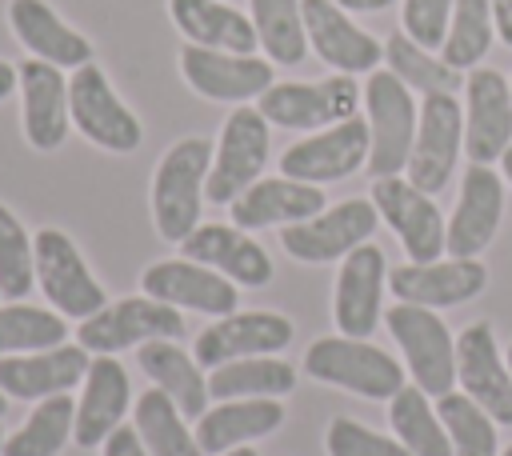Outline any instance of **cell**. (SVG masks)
<instances>
[{
  "mask_svg": "<svg viewBox=\"0 0 512 456\" xmlns=\"http://www.w3.org/2000/svg\"><path fill=\"white\" fill-rule=\"evenodd\" d=\"M388 284L396 300L420 304V308H452L484 292L488 272L476 260H432V264H396L388 272Z\"/></svg>",
  "mask_w": 512,
  "mask_h": 456,
  "instance_id": "23",
  "label": "cell"
},
{
  "mask_svg": "<svg viewBox=\"0 0 512 456\" xmlns=\"http://www.w3.org/2000/svg\"><path fill=\"white\" fill-rule=\"evenodd\" d=\"M456 380L496 424H512V372L496 352V332L480 320L456 340Z\"/></svg>",
  "mask_w": 512,
  "mask_h": 456,
  "instance_id": "20",
  "label": "cell"
},
{
  "mask_svg": "<svg viewBox=\"0 0 512 456\" xmlns=\"http://www.w3.org/2000/svg\"><path fill=\"white\" fill-rule=\"evenodd\" d=\"M268 128L272 124L252 104H240L236 112H228V120L220 128V144L212 148V168H208V184H204L208 204H232L260 180L268 152H272Z\"/></svg>",
  "mask_w": 512,
  "mask_h": 456,
  "instance_id": "3",
  "label": "cell"
},
{
  "mask_svg": "<svg viewBox=\"0 0 512 456\" xmlns=\"http://www.w3.org/2000/svg\"><path fill=\"white\" fill-rule=\"evenodd\" d=\"M324 448H328V456H412L400 440L380 436V432H372V428H364V424H356L348 416L328 424Z\"/></svg>",
  "mask_w": 512,
  "mask_h": 456,
  "instance_id": "42",
  "label": "cell"
},
{
  "mask_svg": "<svg viewBox=\"0 0 512 456\" xmlns=\"http://www.w3.org/2000/svg\"><path fill=\"white\" fill-rule=\"evenodd\" d=\"M364 160H368V120L348 116V120L284 148L280 172L292 180H304V184H328V180L352 176Z\"/></svg>",
  "mask_w": 512,
  "mask_h": 456,
  "instance_id": "15",
  "label": "cell"
},
{
  "mask_svg": "<svg viewBox=\"0 0 512 456\" xmlns=\"http://www.w3.org/2000/svg\"><path fill=\"white\" fill-rule=\"evenodd\" d=\"M332 4H340L344 12H384V8H392L396 0H332Z\"/></svg>",
  "mask_w": 512,
  "mask_h": 456,
  "instance_id": "46",
  "label": "cell"
},
{
  "mask_svg": "<svg viewBox=\"0 0 512 456\" xmlns=\"http://www.w3.org/2000/svg\"><path fill=\"white\" fill-rule=\"evenodd\" d=\"M180 332H184L180 312L172 304L156 300V296L112 300L76 328L80 348H88L96 356H116V352L140 348L148 340H176Z\"/></svg>",
  "mask_w": 512,
  "mask_h": 456,
  "instance_id": "6",
  "label": "cell"
},
{
  "mask_svg": "<svg viewBox=\"0 0 512 456\" xmlns=\"http://www.w3.org/2000/svg\"><path fill=\"white\" fill-rule=\"evenodd\" d=\"M132 424L152 456H204V448L196 444V432L184 424V412L164 388H152L136 400Z\"/></svg>",
  "mask_w": 512,
  "mask_h": 456,
  "instance_id": "33",
  "label": "cell"
},
{
  "mask_svg": "<svg viewBox=\"0 0 512 456\" xmlns=\"http://www.w3.org/2000/svg\"><path fill=\"white\" fill-rule=\"evenodd\" d=\"M492 0H456L452 4V20H448V36L440 44L444 64H452L456 72L476 68L484 60V52L492 48Z\"/></svg>",
  "mask_w": 512,
  "mask_h": 456,
  "instance_id": "38",
  "label": "cell"
},
{
  "mask_svg": "<svg viewBox=\"0 0 512 456\" xmlns=\"http://www.w3.org/2000/svg\"><path fill=\"white\" fill-rule=\"evenodd\" d=\"M68 112L72 124L104 152H136L144 140L140 120L132 116V108L112 92L108 76L88 60L80 68H72L68 80Z\"/></svg>",
  "mask_w": 512,
  "mask_h": 456,
  "instance_id": "7",
  "label": "cell"
},
{
  "mask_svg": "<svg viewBox=\"0 0 512 456\" xmlns=\"http://www.w3.org/2000/svg\"><path fill=\"white\" fill-rule=\"evenodd\" d=\"M512 144V84L496 68H472L464 80V152L492 164Z\"/></svg>",
  "mask_w": 512,
  "mask_h": 456,
  "instance_id": "14",
  "label": "cell"
},
{
  "mask_svg": "<svg viewBox=\"0 0 512 456\" xmlns=\"http://www.w3.org/2000/svg\"><path fill=\"white\" fill-rule=\"evenodd\" d=\"M128 372L116 356H96L84 372V392L76 404V428L72 440L80 448H100L128 412Z\"/></svg>",
  "mask_w": 512,
  "mask_h": 456,
  "instance_id": "26",
  "label": "cell"
},
{
  "mask_svg": "<svg viewBox=\"0 0 512 456\" xmlns=\"http://www.w3.org/2000/svg\"><path fill=\"white\" fill-rule=\"evenodd\" d=\"M296 388V368L288 360L272 356H244L228 360L208 372V396L212 400H244V396H284Z\"/></svg>",
  "mask_w": 512,
  "mask_h": 456,
  "instance_id": "32",
  "label": "cell"
},
{
  "mask_svg": "<svg viewBox=\"0 0 512 456\" xmlns=\"http://www.w3.org/2000/svg\"><path fill=\"white\" fill-rule=\"evenodd\" d=\"M364 104H368V172L400 176V168H408L420 124L412 88L400 84L396 72H372L364 88Z\"/></svg>",
  "mask_w": 512,
  "mask_h": 456,
  "instance_id": "5",
  "label": "cell"
},
{
  "mask_svg": "<svg viewBox=\"0 0 512 456\" xmlns=\"http://www.w3.org/2000/svg\"><path fill=\"white\" fill-rule=\"evenodd\" d=\"M500 216H504L500 176L488 164L464 168V188H460L456 212H452L448 232H444V252L456 256V260H476L492 244V236L500 228Z\"/></svg>",
  "mask_w": 512,
  "mask_h": 456,
  "instance_id": "18",
  "label": "cell"
},
{
  "mask_svg": "<svg viewBox=\"0 0 512 456\" xmlns=\"http://www.w3.org/2000/svg\"><path fill=\"white\" fill-rule=\"evenodd\" d=\"M76 428V404L68 392L36 400L32 416L4 440L0 456H56Z\"/></svg>",
  "mask_w": 512,
  "mask_h": 456,
  "instance_id": "35",
  "label": "cell"
},
{
  "mask_svg": "<svg viewBox=\"0 0 512 456\" xmlns=\"http://www.w3.org/2000/svg\"><path fill=\"white\" fill-rule=\"evenodd\" d=\"M136 360H140V368L152 376V384L164 388V392L176 400V408H180L184 416L200 420V416L208 412V400H212V396H208V380H204V372H200V360L188 356L176 340H148V344H140Z\"/></svg>",
  "mask_w": 512,
  "mask_h": 456,
  "instance_id": "31",
  "label": "cell"
},
{
  "mask_svg": "<svg viewBox=\"0 0 512 456\" xmlns=\"http://www.w3.org/2000/svg\"><path fill=\"white\" fill-rule=\"evenodd\" d=\"M4 412H8V396L0 392V416H4Z\"/></svg>",
  "mask_w": 512,
  "mask_h": 456,
  "instance_id": "50",
  "label": "cell"
},
{
  "mask_svg": "<svg viewBox=\"0 0 512 456\" xmlns=\"http://www.w3.org/2000/svg\"><path fill=\"white\" fill-rule=\"evenodd\" d=\"M304 372L320 384H336L344 392L368 396V400H392L404 388L400 360H392L384 348H376L364 336H320L304 352Z\"/></svg>",
  "mask_w": 512,
  "mask_h": 456,
  "instance_id": "2",
  "label": "cell"
},
{
  "mask_svg": "<svg viewBox=\"0 0 512 456\" xmlns=\"http://www.w3.org/2000/svg\"><path fill=\"white\" fill-rule=\"evenodd\" d=\"M32 276H36L32 240H28L24 224L16 220V212L0 204V296H8V300L28 296Z\"/></svg>",
  "mask_w": 512,
  "mask_h": 456,
  "instance_id": "41",
  "label": "cell"
},
{
  "mask_svg": "<svg viewBox=\"0 0 512 456\" xmlns=\"http://www.w3.org/2000/svg\"><path fill=\"white\" fill-rule=\"evenodd\" d=\"M140 284H144V296H156L172 308H192L204 316H232L240 304V292L228 276H220L216 268H204L188 256L148 264Z\"/></svg>",
  "mask_w": 512,
  "mask_h": 456,
  "instance_id": "17",
  "label": "cell"
},
{
  "mask_svg": "<svg viewBox=\"0 0 512 456\" xmlns=\"http://www.w3.org/2000/svg\"><path fill=\"white\" fill-rule=\"evenodd\" d=\"M180 72L192 92L224 104H244L260 100L276 80H272V60L244 56V52H224V48H200L184 44L180 48Z\"/></svg>",
  "mask_w": 512,
  "mask_h": 456,
  "instance_id": "13",
  "label": "cell"
},
{
  "mask_svg": "<svg viewBox=\"0 0 512 456\" xmlns=\"http://www.w3.org/2000/svg\"><path fill=\"white\" fill-rule=\"evenodd\" d=\"M68 324L60 312L36 308V304H4L0 308V356H20V352H44L64 344Z\"/></svg>",
  "mask_w": 512,
  "mask_h": 456,
  "instance_id": "39",
  "label": "cell"
},
{
  "mask_svg": "<svg viewBox=\"0 0 512 456\" xmlns=\"http://www.w3.org/2000/svg\"><path fill=\"white\" fill-rule=\"evenodd\" d=\"M16 84H20V72H16L8 60H0V100H4V96H8Z\"/></svg>",
  "mask_w": 512,
  "mask_h": 456,
  "instance_id": "47",
  "label": "cell"
},
{
  "mask_svg": "<svg viewBox=\"0 0 512 456\" xmlns=\"http://www.w3.org/2000/svg\"><path fill=\"white\" fill-rule=\"evenodd\" d=\"M388 420H392L396 440H400L412 456H452V440H448V432H444L436 408L428 404V392L404 384V388L388 400Z\"/></svg>",
  "mask_w": 512,
  "mask_h": 456,
  "instance_id": "34",
  "label": "cell"
},
{
  "mask_svg": "<svg viewBox=\"0 0 512 456\" xmlns=\"http://www.w3.org/2000/svg\"><path fill=\"white\" fill-rule=\"evenodd\" d=\"M384 60H388V72L400 76V84H408L412 92H452L464 84V72H456L452 64H444V56H432L428 48H420L408 32H392L384 40Z\"/></svg>",
  "mask_w": 512,
  "mask_h": 456,
  "instance_id": "36",
  "label": "cell"
},
{
  "mask_svg": "<svg viewBox=\"0 0 512 456\" xmlns=\"http://www.w3.org/2000/svg\"><path fill=\"white\" fill-rule=\"evenodd\" d=\"M208 168H212V144L204 136H184L160 156L152 176V220L164 240L180 244L200 228Z\"/></svg>",
  "mask_w": 512,
  "mask_h": 456,
  "instance_id": "1",
  "label": "cell"
},
{
  "mask_svg": "<svg viewBox=\"0 0 512 456\" xmlns=\"http://www.w3.org/2000/svg\"><path fill=\"white\" fill-rule=\"evenodd\" d=\"M504 456H512V444H508V448H504Z\"/></svg>",
  "mask_w": 512,
  "mask_h": 456,
  "instance_id": "53",
  "label": "cell"
},
{
  "mask_svg": "<svg viewBox=\"0 0 512 456\" xmlns=\"http://www.w3.org/2000/svg\"><path fill=\"white\" fill-rule=\"evenodd\" d=\"M8 24H12L16 40L36 60H48L56 68H80V64L92 60L88 36H80L76 28H68L44 0H12L8 4Z\"/></svg>",
  "mask_w": 512,
  "mask_h": 456,
  "instance_id": "29",
  "label": "cell"
},
{
  "mask_svg": "<svg viewBox=\"0 0 512 456\" xmlns=\"http://www.w3.org/2000/svg\"><path fill=\"white\" fill-rule=\"evenodd\" d=\"M376 220L380 212L372 200H340L336 208H324L312 220L284 224L280 244L300 264H332V260H344L352 248L368 244V236L376 232Z\"/></svg>",
  "mask_w": 512,
  "mask_h": 456,
  "instance_id": "12",
  "label": "cell"
},
{
  "mask_svg": "<svg viewBox=\"0 0 512 456\" xmlns=\"http://www.w3.org/2000/svg\"><path fill=\"white\" fill-rule=\"evenodd\" d=\"M384 328L400 344L404 368L412 372L420 392H428V396L452 392V384H456V340L448 336V324L436 316V308L396 300L384 312Z\"/></svg>",
  "mask_w": 512,
  "mask_h": 456,
  "instance_id": "4",
  "label": "cell"
},
{
  "mask_svg": "<svg viewBox=\"0 0 512 456\" xmlns=\"http://www.w3.org/2000/svg\"><path fill=\"white\" fill-rule=\"evenodd\" d=\"M508 372H512V344H508Z\"/></svg>",
  "mask_w": 512,
  "mask_h": 456,
  "instance_id": "51",
  "label": "cell"
},
{
  "mask_svg": "<svg viewBox=\"0 0 512 456\" xmlns=\"http://www.w3.org/2000/svg\"><path fill=\"white\" fill-rule=\"evenodd\" d=\"M372 204L380 220L396 232L412 264H432L444 252V216L428 192H420L408 176H376L372 184Z\"/></svg>",
  "mask_w": 512,
  "mask_h": 456,
  "instance_id": "11",
  "label": "cell"
},
{
  "mask_svg": "<svg viewBox=\"0 0 512 456\" xmlns=\"http://www.w3.org/2000/svg\"><path fill=\"white\" fill-rule=\"evenodd\" d=\"M268 124L276 128H296V132H308V128H332L348 116H356L360 108V84L344 72L328 76V80H312V84H272L260 104Z\"/></svg>",
  "mask_w": 512,
  "mask_h": 456,
  "instance_id": "9",
  "label": "cell"
},
{
  "mask_svg": "<svg viewBox=\"0 0 512 456\" xmlns=\"http://www.w3.org/2000/svg\"><path fill=\"white\" fill-rule=\"evenodd\" d=\"M436 416L452 440V456H496V420L464 392L436 396Z\"/></svg>",
  "mask_w": 512,
  "mask_h": 456,
  "instance_id": "40",
  "label": "cell"
},
{
  "mask_svg": "<svg viewBox=\"0 0 512 456\" xmlns=\"http://www.w3.org/2000/svg\"><path fill=\"white\" fill-rule=\"evenodd\" d=\"M220 456H256L248 444H240V448H228V452H220Z\"/></svg>",
  "mask_w": 512,
  "mask_h": 456,
  "instance_id": "49",
  "label": "cell"
},
{
  "mask_svg": "<svg viewBox=\"0 0 512 456\" xmlns=\"http://www.w3.org/2000/svg\"><path fill=\"white\" fill-rule=\"evenodd\" d=\"M228 212H232V224L244 232L268 228V224H300L324 212V192L320 184L272 176V180H256L240 200L228 204Z\"/></svg>",
  "mask_w": 512,
  "mask_h": 456,
  "instance_id": "27",
  "label": "cell"
},
{
  "mask_svg": "<svg viewBox=\"0 0 512 456\" xmlns=\"http://www.w3.org/2000/svg\"><path fill=\"white\" fill-rule=\"evenodd\" d=\"M460 144H464V108L452 92H432L420 104V124H416V140H412V156H408V180L436 196L444 192V184L452 180V168L460 160Z\"/></svg>",
  "mask_w": 512,
  "mask_h": 456,
  "instance_id": "10",
  "label": "cell"
},
{
  "mask_svg": "<svg viewBox=\"0 0 512 456\" xmlns=\"http://www.w3.org/2000/svg\"><path fill=\"white\" fill-rule=\"evenodd\" d=\"M292 344V320L280 312H232L204 328L192 344L200 368H220L244 356H276Z\"/></svg>",
  "mask_w": 512,
  "mask_h": 456,
  "instance_id": "16",
  "label": "cell"
},
{
  "mask_svg": "<svg viewBox=\"0 0 512 456\" xmlns=\"http://www.w3.org/2000/svg\"><path fill=\"white\" fill-rule=\"evenodd\" d=\"M0 452H4V428H0Z\"/></svg>",
  "mask_w": 512,
  "mask_h": 456,
  "instance_id": "52",
  "label": "cell"
},
{
  "mask_svg": "<svg viewBox=\"0 0 512 456\" xmlns=\"http://www.w3.org/2000/svg\"><path fill=\"white\" fill-rule=\"evenodd\" d=\"M452 4H456V0H404L400 24H404V32H408L420 48L436 52V48L444 44V36H448Z\"/></svg>",
  "mask_w": 512,
  "mask_h": 456,
  "instance_id": "43",
  "label": "cell"
},
{
  "mask_svg": "<svg viewBox=\"0 0 512 456\" xmlns=\"http://www.w3.org/2000/svg\"><path fill=\"white\" fill-rule=\"evenodd\" d=\"M508 84H512V80H508Z\"/></svg>",
  "mask_w": 512,
  "mask_h": 456,
  "instance_id": "54",
  "label": "cell"
},
{
  "mask_svg": "<svg viewBox=\"0 0 512 456\" xmlns=\"http://www.w3.org/2000/svg\"><path fill=\"white\" fill-rule=\"evenodd\" d=\"M32 256H36V280H40L44 296L52 300V308L60 316L88 320V316H96L108 304L104 288L88 272V264H84L80 248L68 240V232L40 228L32 236Z\"/></svg>",
  "mask_w": 512,
  "mask_h": 456,
  "instance_id": "8",
  "label": "cell"
},
{
  "mask_svg": "<svg viewBox=\"0 0 512 456\" xmlns=\"http://www.w3.org/2000/svg\"><path fill=\"white\" fill-rule=\"evenodd\" d=\"M284 424V408L276 396H244V400H220L196 420V444L204 456H220L228 448H240L248 440H260Z\"/></svg>",
  "mask_w": 512,
  "mask_h": 456,
  "instance_id": "28",
  "label": "cell"
},
{
  "mask_svg": "<svg viewBox=\"0 0 512 456\" xmlns=\"http://www.w3.org/2000/svg\"><path fill=\"white\" fill-rule=\"evenodd\" d=\"M252 28L272 64H300L308 52L300 0H252Z\"/></svg>",
  "mask_w": 512,
  "mask_h": 456,
  "instance_id": "37",
  "label": "cell"
},
{
  "mask_svg": "<svg viewBox=\"0 0 512 456\" xmlns=\"http://www.w3.org/2000/svg\"><path fill=\"white\" fill-rule=\"evenodd\" d=\"M104 456H152L148 448H144V440H140V432H136V424H120L104 444Z\"/></svg>",
  "mask_w": 512,
  "mask_h": 456,
  "instance_id": "44",
  "label": "cell"
},
{
  "mask_svg": "<svg viewBox=\"0 0 512 456\" xmlns=\"http://www.w3.org/2000/svg\"><path fill=\"white\" fill-rule=\"evenodd\" d=\"M492 24H496V36L512 48V0H492Z\"/></svg>",
  "mask_w": 512,
  "mask_h": 456,
  "instance_id": "45",
  "label": "cell"
},
{
  "mask_svg": "<svg viewBox=\"0 0 512 456\" xmlns=\"http://www.w3.org/2000/svg\"><path fill=\"white\" fill-rule=\"evenodd\" d=\"M168 12L176 20V28L200 48H224V52L252 56L260 44L252 16H240L224 0H168Z\"/></svg>",
  "mask_w": 512,
  "mask_h": 456,
  "instance_id": "30",
  "label": "cell"
},
{
  "mask_svg": "<svg viewBox=\"0 0 512 456\" xmlns=\"http://www.w3.org/2000/svg\"><path fill=\"white\" fill-rule=\"evenodd\" d=\"M88 348L80 344H56L44 352H20L0 356V392L8 400H48L68 388H76L88 372Z\"/></svg>",
  "mask_w": 512,
  "mask_h": 456,
  "instance_id": "21",
  "label": "cell"
},
{
  "mask_svg": "<svg viewBox=\"0 0 512 456\" xmlns=\"http://www.w3.org/2000/svg\"><path fill=\"white\" fill-rule=\"evenodd\" d=\"M20 96H24V136L36 152H52L64 144L72 112H68V80L48 60H24L20 68Z\"/></svg>",
  "mask_w": 512,
  "mask_h": 456,
  "instance_id": "25",
  "label": "cell"
},
{
  "mask_svg": "<svg viewBox=\"0 0 512 456\" xmlns=\"http://www.w3.org/2000/svg\"><path fill=\"white\" fill-rule=\"evenodd\" d=\"M384 252L368 240L360 248H352L340 264V276H336V296H332V316H336V328L344 336H372L376 320L384 316L380 312V292H384Z\"/></svg>",
  "mask_w": 512,
  "mask_h": 456,
  "instance_id": "22",
  "label": "cell"
},
{
  "mask_svg": "<svg viewBox=\"0 0 512 456\" xmlns=\"http://www.w3.org/2000/svg\"><path fill=\"white\" fill-rule=\"evenodd\" d=\"M180 252L204 268H216L240 288H264L272 280L268 252L236 224H200L188 240H180Z\"/></svg>",
  "mask_w": 512,
  "mask_h": 456,
  "instance_id": "24",
  "label": "cell"
},
{
  "mask_svg": "<svg viewBox=\"0 0 512 456\" xmlns=\"http://www.w3.org/2000/svg\"><path fill=\"white\" fill-rule=\"evenodd\" d=\"M500 168H504V176H508V184H512V144L504 148V156H500Z\"/></svg>",
  "mask_w": 512,
  "mask_h": 456,
  "instance_id": "48",
  "label": "cell"
},
{
  "mask_svg": "<svg viewBox=\"0 0 512 456\" xmlns=\"http://www.w3.org/2000/svg\"><path fill=\"white\" fill-rule=\"evenodd\" d=\"M304 12V36L308 48L336 72L356 76V72H372L384 60V44L376 36H368L364 28H356L348 20V12L332 0H300Z\"/></svg>",
  "mask_w": 512,
  "mask_h": 456,
  "instance_id": "19",
  "label": "cell"
}]
</instances>
